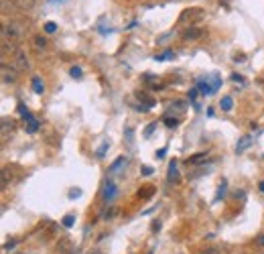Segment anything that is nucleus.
<instances>
[{
    "label": "nucleus",
    "mask_w": 264,
    "mask_h": 254,
    "mask_svg": "<svg viewBox=\"0 0 264 254\" xmlns=\"http://www.w3.org/2000/svg\"><path fill=\"white\" fill-rule=\"evenodd\" d=\"M2 82H4V84H8V82L15 84V82H17V69H15V68L8 69L6 63H2Z\"/></svg>",
    "instance_id": "obj_4"
},
{
    "label": "nucleus",
    "mask_w": 264,
    "mask_h": 254,
    "mask_svg": "<svg viewBox=\"0 0 264 254\" xmlns=\"http://www.w3.org/2000/svg\"><path fill=\"white\" fill-rule=\"evenodd\" d=\"M12 179V175H10V171L8 169H2V189H6L8 187V181Z\"/></svg>",
    "instance_id": "obj_14"
},
{
    "label": "nucleus",
    "mask_w": 264,
    "mask_h": 254,
    "mask_svg": "<svg viewBox=\"0 0 264 254\" xmlns=\"http://www.w3.org/2000/svg\"><path fill=\"white\" fill-rule=\"evenodd\" d=\"M53 2H57V0H53Z\"/></svg>",
    "instance_id": "obj_30"
},
{
    "label": "nucleus",
    "mask_w": 264,
    "mask_h": 254,
    "mask_svg": "<svg viewBox=\"0 0 264 254\" xmlns=\"http://www.w3.org/2000/svg\"><path fill=\"white\" fill-rule=\"evenodd\" d=\"M165 124L169 126V128H175V126L179 124V120H177V118H165Z\"/></svg>",
    "instance_id": "obj_18"
},
{
    "label": "nucleus",
    "mask_w": 264,
    "mask_h": 254,
    "mask_svg": "<svg viewBox=\"0 0 264 254\" xmlns=\"http://www.w3.org/2000/svg\"><path fill=\"white\" fill-rule=\"evenodd\" d=\"M55 29H57V24H55V23H47L45 24V31L47 33H55Z\"/></svg>",
    "instance_id": "obj_20"
},
{
    "label": "nucleus",
    "mask_w": 264,
    "mask_h": 254,
    "mask_svg": "<svg viewBox=\"0 0 264 254\" xmlns=\"http://www.w3.org/2000/svg\"><path fill=\"white\" fill-rule=\"evenodd\" d=\"M173 57V51H165L163 55H157L155 59H159V61H165V59H171Z\"/></svg>",
    "instance_id": "obj_19"
},
{
    "label": "nucleus",
    "mask_w": 264,
    "mask_h": 254,
    "mask_svg": "<svg viewBox=\"0 0 264 254\" xmlns=\"http://www.w3.org/2000/svg\"><path fill=\"white\" fill-rule=\"evenodd\" d=\"M173 2H179V0H173Z\"/></svg>",
    "instance_id": "obj_29"
},
{
    "label": "nucleus",
    "mask_w": 264,
    "mask_h": 254,
    "mask_svg": "<svg viewBox=\"0 0 264 254\" xmlns=\"http://www.w3.org/2000/svg\"><path fill=\"white\" fill-rule=\"evenodd\" d=\"M15 69L17 71H26L29 69V61H26V55L21 49L15 51Z\"/></svg>",
    "instance_id": "obj_3"
},
{
    "label": "nucleus",
    "mask_w": 264,
    "mask_h": 254,
    "mask_svg": "<svg viewBox=\"0 0 264 254\" xmlns=\"http://www.w3.org/2000/svg\"><path fill=\"white\" fill-rule=\"evenodd\" d=\"M114 197H116V185L112 181H108L106 187H104V199L106 202H112Z\"/></svg>",
    "instance_id": "obj_6"
},
{
    "label": "nucleus",
    "mask_w": 264,
    "mask_h": 254,
    "mask_svg": "<svg viewBox=\"0 0 264 254\" xmlns=\"http://www.w3.org/2000/svg\"><path fill=\"white\" fill-rule=\"evenodd\" d=\"M219 106H221V110H226V112H230V110H232V106H234V102H232V98H230V96H226V98H221Z\"/></svg>",
    "instance_id": "obj_11"
},
{
    "label": "nucleus",
    "mask_w": 264,
    "mask_h": 254,
    "mask_svg": "<svg viewBox=\"0 0 264 254\" xmlns=\"http://www.w3.org/2000/svg\"><path fill=\"white\" fill-rule=\"evenodd\" d=\"M72 77L79 79V77H81V69H79V68H72Z\"/></svg>",
    "instance_id": "obj_22"
},
{
    "label": "nucleus",
    "mask_w": 264,
    "mask_h": 254,
    "mask_svg": "<svg viewBox=\"0 0 264 254\" xmlns=\"http://www.w3.org/2000/svg\"><path fill=\"white\" fill-rule=\"evenodd\" d=\"M260 191H264V181H262V183H260Z\"/></svg>",
    "instance_id": "obj_27"
},
{
    "label": "nucleus",
    "mask_w": 264,
    "mask_h": 254,
    "mask_svg": "<svg viewBox=\"0 0 264 254\" xmlns=\"http://www.w3.org/2000/svg\"><path fill=\"white\" fill-rule=\"evenodd\" d=\"M37 2V0H17V4L21 6V8H24V10H29V8H33V4Z\"/></svg>",
    "instance_id": "obj_13"
},
{
    "label": "nucleus",
    "mask_w": 264,
    "mask_h": 254,
    "mask_svg": "<svg viewBox=\"0 0 264 254\" xmlns=\"http://www.w3.org/2000/svg\"><path fill=\"white\" fill-rule=\"evenodd\" d=\"M24 122H26V130H29V132H37L39 130V122H37V118L31 112L24 116Z\"/></svg>",
    "instance_id": "obj_7"
},
{
    "label": "nucleus",
    "mask_w": 264,
    "mask_h": 254,
    "mask_svg": "<svg viewBox=\"0 0 264 254\" xmlns=\"http://www.w3.org/2000/svg\"><path fill=\"white\" fill-rule=\"evenodd\" d=\"M256 244L264 248V234H260V236H258V240H256Z\"/></svg>",
    "instance_id": "obj_25"
},
{
    "label": "nucleus",
    "mask_w": 264,
    "mask_h": 254,
    "mask_svg": "<svg viewBox=\"0 0 264 254\" xmlns=\"http://www.w3.org/2000/svg\"><path fill=\"white\" fill-rule=\"evenodd\" d=\"M33 90L37 93H43V82H41L39 77H33Z\"/></svg>",
    "instance_id": "obj_15"
},
{
    "label": "nucleus",
    "mask_w": 264,
    "mask_h": 254,
    "mask_svg": "<svg viewBox=\"0 0 264 254\" xmlns=\"http://www.w3.org/2000/svg\"><path fill=\"white\" fill-rule=\"evenodd\" d=\"M169 181H171V183H179V169H177V161H171V165H169Z\"/></svg>",
    "instance_id": "obj_9"
},
{
    "label": "nucleus",
    "mask_w": 264,
    "mask_h": 254,
    "mask_svg": "<svg viewBox=\"0 0 264 254\" xmlns=\"http://www.w3.org/2000/svg\"><path fill=\"white\" fill-rule=\"evenodd\" d=\"M35 47L37 49H45L47 47V41H45L43 37H35Z\"/></svg>",
    "instance_id": "obj_16"
},
{
    "label": "nucleus",
    "mask_w": 264,
    "mask_h": 254,
    "mask_svg": "<svg viewBox=\"0 0 264 254\" xmlns=\"http://www.w3.org/2000/svg\"><path fill=\"white\" fill-rule=\"evenodd\" d=\"M205 161H207V155H195V157L189 159L191 165H199V163H205Z\"/></svg>",
    "instance_id": "obj_12"
},
{
    "label": "nucleus",
    "mask_w": 264,
    "mask_h": 254,
    "mask_svg": "<svg viewBox=\"0 0 264 254\" xmlns=\"http://www.w3.org/2000/svg\"><path fill=\"white\" fill-rule=\"evenodd\" d=\"M24 37V26L17 21H10L8 24L2 26V51H8V45L12 47V51H17L15 47L19 45V41Z\"/></svg>",
    "instance_id": "obj_1"
},
{
    "label": "nucleus",
    "mask_w": 264,
    "mask_h": 254,
    "mask_svg": "<svg viewBox=\"0 0 264 254\" xmlns=\"http://www.w3.org/2000/svg\"><path fill=\"white\" fill-rule=\"evenodd\" d=\"M203 37V31L199 29V26H189V29L183 33V39L185 41H195V39Z\"/></svg>",
    "instance_id": "obj_5"
},
{
    "label": "nucleus",
    "mask_w": 264,
    "mask_h": 254,
    "mask_svg": "<svg viewBox=\"0 0 264 254\" xmlns=\"http://www.w3.org/2000/svg\"><path fill=\"white\" fill-rule=\"evenodd\" d=\"M150 173H152L150 167H144V169H143V175H150Z\"/></svg>",
    "instance_id": "obj_26"
},
{
    "label": "nucleus",
    "mask_w": 264,
    "mask_h": 254,
    "mask_svg": "<svg viewBox=\"0 0 264 254\" xmlns=\"http://www.w3.org/2000/svg\"><path fill=\"white\" fill-rule=\"evenodd\" d=\"M152 130H155V124H150V126L144 130V137H150V135H152Z\"/></svg>",
    "instance_id": "obj_24"
},
{
    "label": "nucleus",
    "mask_w": 264,
    "mask_h": 254,
    "mask_svg": "<svg viewBox=\"0 0 264 254\" xmlns=\"http://www.w3.org/2000/svg\"><path fill=\"white\" fill-rule=\"evenodd\" d=\"M205 17L203 8H187L181 12V17H179V23H195V21H201Z\"/></svg>",
    "instance_id": "obj_2"
},
{
    "label": "nucleus",
    "mask_w": 264,
    "mask_h": 254,
    "mask_svg": "<svg viewBox=\"0 0 264 254\" xmlns=\"http://www.w3.org/2000/svg\"><path fill=\"white\" fill-rule=\"evenodd\" d=\"M92 254H100V252H92Z\"/></svg>",
    "instance_id": "obj_28"
},
{
    "label": "nucleus",
    "mask_w": 264,
    "mask_h": 254,
    "mask_svg": "<svg viewBox=\"0 0 264 254\" xmlns=\"http://www.w3.org/2000/svg\"><path fill=\"white\" fill-rule=\"evenodd\" d=\"M250 144H252V139H250V137H244V139H240L238 146H236V153H242V151H246Z\"/></svg>",
    "instance_id": "obj_10"
},
{
    "label": "nucleus",
    "mask_w": 264,
    "mask_h": 254,
    "mask_svg": "<svg viewBox=\"0 0 264 254\" xmlns=\"http://www.w3.org/2000/svg\"><path fill=\"white\" fill-rule=\"evenodd\" d=\"M106 149H108V142H104V144L100 146V149H98V157H102V155L106 153Z\"/></svg>",
    "instance_id": "obj_23"
},
{
    "label": "nucleus",
    "mask_w": 264,
    "mask_h": 254,
    "mask_svg": "<svg viewBox=\"0 0 264 254\" xmlns=\"http://www.w3.org/2000/svg\"><path fill=\"white\" fill-rule=\"evenodd\" d=\"M126 165H128V159L126 157H120L116 163H112V167H110V173H112V175H118V171L124 169Z\"/></svg>",
    "instance_id": "obj_8"
},
{
    "label": "nucleus",
    "mask_w": 264,
    "mask_h": 254,
    "mask_svg": "<svg viewBox=\"0 0 264 254\" xmlns=\"http://www.w3.org/2000/svg\"><path fill=\"white\" fill-rule=\"evenodd\" d=\"M199 254H221L217 248H205V250H201Z\"/></svg>",
    "instance_id": "obj_21"
},
{
    "label": "nucleus",
    "mask_w": 264,
    "mask_h": 254,
    "mask_svg": "<svg viewBox=\"0 0 264 254\" xmlns=\"http://www.w3.org/2000/svg\"><path fill=\"white\" fill-rule=\"evenodd\" d=\"M73 220H75V216H72V213H69V216H65V218H63V226H67V228H72V226H73Z\"/></svg>",
    "instance_id": "obj_17"
}]
</instances>
